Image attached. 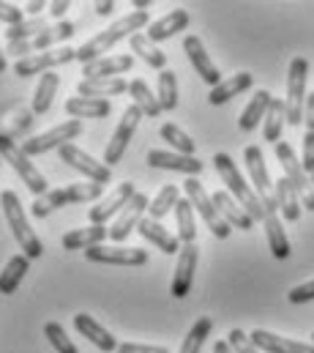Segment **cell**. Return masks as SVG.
<instances>
[{
  "instance_id": "obj_17",
  "label": "cell",
  "mask_w": 314,
  "mask_h": 353,
  "mask_svg": "<svg viewBox=\"0 0 314 353\" xmlns=\"http://www.w3.org/2000/svg\"><path fill=\"white\" fill-rule=\"evenodd\" d=\"M183 52L189 55V63H191L194 72L202 77V83H208L211 88L222 85V72L216 69V63H213L211 55L205 52L200 36H186V39H183Z\"/></svg>"
},
{
  "instance_id": "obj_16",
  "label": "cell",
  "mask_w": 314,
  "mask_h": 353,
  "mask_svg": "<svg viewBox=\"0 0 314 353\" xmlns=\"http://www.w3.org/2000/svg\"><path fill=\"white\" fill-rule=\"evenodd\" d=\"M61 159L72 168V170H77V173H82V176H87L90 181H96V183H109V178H112V170L104 165V162H96L90 154H85L82 148H77V145H63L61 148Z\"/></svg>"
},
{
  "instance_id": "obj_15",
  "label": "cell",
  "mask_w": 314,
  "mask_h": 353,
  "mask_svg": "<svg viewBox=\"0 0 314 353\" xmlns=\"http://www.w3.org/2000/svg\"><path fill=\"white\" fill-rule=\"evenodd\" d=\"M85 258L90 263H104V265H145L148 263V252L140 250V247H93V250H85Z\"/></svg>"
},
{
  "instance_id": "obj_36",
  "label": "cell",
  "mask_w": 314,
  "mask_h": 353,
  "mask_svg": "<svg viewBox=\"0 0 314 353\" xmlns=\"http://www.w3.org/2000/svg\"><path fill=\"white\" fill-rule=\"evenodd\" d=\"M58 85H61V77L52 74V72H47V74L39 77V85L33 90V104H30L33 115H44L52 107V99L58 93Z\"/></svg>"
},
{
  "instance_id": "obj_26",
  "label": "cell",
  "mask_w": 314,
  "mask_h": 353,
  "mask_svg": "<svg viewBox=\"0 0 314 353\" xmlns=\"http://www.w3.org/2000/svg\"><path fill=\"white\" fill-rule=\"evenodd\" d=\"M189 22H191L189 11H186V8H175V11H169L167 17L156 19L154 25H148V33H145V36H148L154 44H156V41H167V39H172L175 33L186 30Z\"/></svg>"
},
{
  "instance_id": "obj_34",
  "label": "cell",
  "mask_w": 314,
  "mask_h": 353,
  "mask_svg": "<svg viewBox=\"0 0 314 353\" xmlns=\"http://www.w3.org/2000/svg\"><path fill=\"white\" fill-rule=\"evenodd\" d=\"M28 268H30V258L28 255H14V258H8V263L6 268L0 271V293L3 296H11V293H17V288H19V282L25 279V274H28Z\"/></svg>"
},
{
  "instance_id": "obj_7",
  "label": "cell",
  "mask_w": 314,
  "mask_h": 353,
  "mask_svg": "<svg viewBox=\"0 0 314 353\" xmlns=\"http://www.w3.org/2000/svg\"><path fill=\"white\" fill-rule=\"evenodd\" d=\"M183 192H186V200L194 205V211L202 216V222L208 225V230L216 236V239H227L230 236V225L224 222V216L219 214V208L213 205V197L205 192V186L197 181V178H189L183 183Z\"/></svg>"
},
{
  "instance_id": "obj_12",
  "label": "cell",
  "mask_w": 314,
  "mask_h": 353,
  "mask_svg": "<svg viewBox=\"0 0 314 353\" xmlns=\"http://www.w3.org/2000/svg\"><path fill=\"white\" fill-rule=\"evenodd\" d=\"M72 61H77V50H72V47H55V50H47V52H39V55H28V58L17 61L14 63V74H19V77L47 74L55 66H66Z\"/></svg>"
},
{
  "instance_id": "obj_13",
  "label": "cell",
  "mask_w": 314,
  "mask_h": 353,
  "mask_svg": "<svg viewBox=\"0 0 314 353\" xmlns=\"http://www.w3.org/2000/svg\"><path fill=\"white\" fill-rule=\"evenodd\" d=\"M74 30H77L74 22H58V25L47 28L44 33H39V36L30 39V41H8V52H11L17 61H22V58H28V52H47L50 47H55V44L72 39Z\"/></svg>"
},
{
  "instance_id": "obj_54",
  "label": "cell",
  "mask_w": 314,
  "mask_h": 353,
  "mask_svg": "<svg viewBox=\"0 0 314 353\" xmlns=\"http://www.w3.org/2000/svg\"><path fill=\"white\" fill-rule=\"evenodd\" d=\"M41 8H47V3H41V0H39V3L33 0V3H28V6H25V11L30 14V19H36V17H41Z\"/></svg>"
},
{
  "instance_id": "obj_42",
  "label": "cell",
  "mask_w": 314,
  "mask_h": 353,
  "mask_svg": "<svg viewBox=\"0 0 314 353\" xmlns=\"http://www.w3.org/2000/svg\"><path fill=\"white\" fill-rule=\"evenodd\" d=\"M211 332H213V321H211L208 315H202V318L189 329V334H186V340H183V345H180L178 353H200L202 345H205V340L211 337Z\"/></svg>"
},
{
  "instance_id": "obj_57",
  "label": "cell",
  "mask_w": 314,
  "mask_h": 353,
  "mask_svg": "<svg viewBox=\"0 0 314 353\" xmlns=\"http://www.w3.org/2000/svg\"><path fill=\"white\" fill-rule=\"evenodd\" d=\"M6 72V58H3V50H0V74Z\"/></svg>"
},
{
  "instance_id": "obj_1",
  "label": "cell",
  "mask_w": 314,
  "mask_h": 353,
  "mask_svg": "<svg viewBox=\"0 0 314 353\" xmlns=\"http://www.w3.org/2000/svg\"><path fill=\"white\" fill-rule=\"evenodd\" d=\"M143 28H148V11H132V14H126L123 19L112 22L107 30H101L98 36H93L90 41H85L77 50V61L82 66H87V63L104 58V52H109L118 41H123L126 36L129 39L137 36V30H143Z\"/></svg>"
},
{
  "instance_id": "obj_20",
  "label": "cell",
  "mask_w": 314,
  "mask_h": 353,
  "mask_svg": "<svg viewBox=\"0 0 314 353\" xmlns=\"http://www.w3.org/2000/svg\"><path fill=\"white\" fill-rule=\"evenodd\" d=\"M145 162L156 170H175V173H186L189 178L200 176L205 162H200L197 157H183V154H169V151H148Z\"/></svg>"
},
{
  "instance_id": "obj_30",
  "label": "cell",
  "mask_w": 314,
  "mask_h": 353,
  "mask_svg": "<svg viewBox=\"0 0 314 353\" xmlns=\"http://www.w3.org/2000/svg\"><path fill=\"white\" fill-rule=\"evenodd\" d=\"M251 85H254V77H251L249 72H238V74H233L230 80H222V85L211 88L208 101H211L213 107H219V104H224V101H230V99L240 96L243 90H249Z\"/></svg>"
},
{
  "instance_id": "obj_8",
  "label": "cell",
  "mask_w": 314,
  "mask_h": 353,
  "mask_svg": "<svg viewBox=\"0 0 314 353\" xmlns=\"http://www.w3.org/2000/svg\"><path fill=\"white\" fill-rule=\"evenodd\" d=\"M276 159H279V165H282V170H284V178H290V183L295 186V192H298V197H301V203H304V208L306 211H314V186H312V178L304 173V165L298 162V157H295V151H293V145L290 143H276Z\"/></svg>"
},
{
  "instance_id": "obj_50",
  "label": "cell",
  "mask_w": 314,
  "mask_h": 353,
  "mask_svg": "<svg viewBox=\"0 0 314 353\" xmlns=\"http://www.w3.org/2000/svg\"><path fill=\"white\" fill-rule=\"evenodd\" d=\"M118 353H169L164 345H140V343H123L118 345Z\"/></svg>"
},
{
  "instance_id": "obj_43",
  "label": "cell",
  "mask_w": 314,
  "mask_h": 353,
  "mask_svg": "<svg viewBox=\"0 0 314 353\" xmlns=\"http://www.w3.org/2000/svg\"><path fill=\"white\" fill-rule=\"evenodd\" d=\"M158 104H161V110L164 112H169V110H175L178 107V77H175V72H169V69H164L161 74H158Z\"/></svg>"
},
{
  "instance_id": "obj_40",
  "label": "cell",
  "mask_w": 314,
  "mask_h": 353,
  "mask_svg": "<svg viewBox=\"0 0 314 353\" xmlns=\"http://www.w3.org/2000/svg\"><path fill=\"white\" fill-rule=\"evenodd\" d=\"M178 200H180V192H178V186H175V183L161 186V189H158V194L151 200V205H148L151 219H156V222H158V219H164L169 211H175Z\"/></svg>"
},
{
  "instance_id": "obj_41",
  "label": "cell",
  "mask_w": 314,
  "mask_h": 353,
  "mask_svg": "<svg viewBox=\"0 0 314 353\" xmlns=\"http://www.w3.org/2000/svg\"><path fill=\"white\" fill-rule=\"evenodd\" d=\"M158 134H161V140H167L172 148H175V154H183V157H194V151H197V143L180 129V126H175V123H164L161 129H158Z\"/></svg>"
},
{
  "instance_id": "obj_55",
  "label": "cell",
  "mask_w": 314,
  "mask_h": 353,
  "mask_svg": "<svg viewBox=\"0 0 314 353\" xmlns=\"http://www.w3.org/2000/svg\"><path fill=\"white\" fill-rule=\"evenodd\" d=\"M213 353H236V351L230 348V343H227V340H219V343L213 345Z\"/></svg>"
},
{
  "instance_id": "obj_60",
  "label": "cell",
  "mask_w": 314,
  "mask_h": 353,
  "mask_svg": "<svg viewBox=\"0 0 314 353\" xmlns=\"http://www.w3.org/2000/svg\"><path fill=\"white\" fill-rule=\"evenodd\" d=\"M312 186H314V176H312Z\"/></svg>"
},
{
  "instance_id": "obj_35",
  "label": "cell",
  "mask_w": 314,
  "mask_h": 353,
  "mask_svg": "<svg viewBox=\"0 0 314 353\" xmlns=\"http://www.w3.org/2000/svg\"><path fill=\"white\" fill-rule=\"evenodd\" d=\"M129 47H132V52H134L137 58H143L151 69H158V72H164V69H167V55L158 50L156 44H154L145 33L132 36V39H129Z\"/></svg>"
},
{
  "instance_id": "obj_11",
  "label": "cell",
  "mask_w": 314,
  "mask_h": 353,
  "mask_svg": "<svg viewBox=\"0 0 314 353\" xmlns=\"http://www.w3.org/2000/svg\"><path fill=\"white\" fill-rule=\"evenodd\" d=\"M79 134H82V121L69 118V121H63L61 126H55V129L39 134V137L25 140V143H22V151H25L28 157H39V154H47V151H52V148L69 145V140H77Z\"/></svg>"
},
{
  "instance_id": "obj_27",
  "label": "cell",
  "mask_w": 314,
  "mask_h": 353,
  "mask_svg": "<svg viewBox=\"0 0 314 353\" xmlns=\"http://www.w3.org/2000/svg\"><path fill=\"white\" fill-rule=\"evenodd\" d=\"M213 205L219 208V214L224 216V222L230 228H238V230H251L254 228V219L243 211V205L230 192H213Z\"/></svg>"
},
{
  "instance_id": "obj_44",
  "label": "cell",
  "mask_w": 314,
  "mask_h": 353,
  "mask_svg": "<svg viewBox=\"0 0 314 353\" xmlns=\"http://www.w3.org/2000/svg\"><path fill=\"white\" fill-rule=\"evenodd\" d=\"M44 30H47L44 17H36V19H25V22H19V25L8 28V30H6V39H8V41H30V39H36V36L44 33Z\"/></svg>"
},
{
  "instance_id": "obj_9",
  "label": "cell",
  "mask_w": 314,
  "mask_h": 353,
  "mask_svg": "<svg viewBox=\"0 0 314 353\" xmlns=\"http://www.w3.org/2000/svg\"><path fill=\"white\" fill-rule=\"evenodd\" d=\"M243 159H246L251 183H254V192H257V197H260L262 205H265V214H276L279 205H276V194H273V183H271V176H268V168H265L262 148H260V145H249V148L243 151Z\"/></svg>"
},
{
  "instance_id": "obj_2",
  "label": "cell",
  "mask_w": 314,
  "mask_h": 353,
  "mask_svg": "<svg viewBox=\"0 0 314 353\" xmlns=\"http://www.w3.org/2000/svg\"><path fill=\"white\" fill-rule=\"evenodd\" d=\"M213 168H216L219 178L227 183L230 194L243 205V211H246L254 222H265V216H268V214H265V205H262V200L257 197V192L246 183V178L240 176V170L236 168L233 157H230V154H216V157H213Z\"/></svg>"
},
{
  "instance_id": "obj_33",
  "label": "cell",
  "mask_w": 314,
  "mask_h": 353,
  "mask_svg": "<svg viewBox=\"0 0 314 353\" xmlns=\"http://www.w3.org/2000/svg\"><path fill=\"white\" fill-rule=\"evenodd\" d=\"M109 110H112L109 99H82V96H72L66 101V112L74 121H82V118H107Z\"/></svg>"
},
{
  "instance_id": "obj_39",
  "label": "cell",
  "mask_w": 314,
  "mask_h": 353,
  "mask_svg": "<svg viewBox=\"0 0 314 353\" xmlns=\"http://www.w3.org/2000/svg\"><path fill=\"white\" fill-rule=\"evenodd\" d=\"M175 222H178V239L180 244L197 241V222H194V205L189 200H178L175 205Z\"/></svg>"
},
{
  "instance_id": "obj_46",
  "label": "cell",
  "mask_w": 314,
  "mask_h": 353,
  "mask_svg": "<svg viewBox=\"0 0 314 353\" xmlns=\"http://www.w3.org/2000/svg\"><path fill=\"white\" fill-rule=\"evenodd\" d=\"M227 343H230V348H233L236 353H262L254 343H251V337L243 334L240 329H233V332L227 334Z\"/></svg>"
},
{
  "instance_id": "obj_59",
  "label": "cell",
  "mask_w": 314,
  "mask_h": 353,
  "mask_svg": "<svg viewBox=\"0 0 314 353\" xmlns=\"http://www.w3.org/2000/svg\"><path fill=\"white\" fill-rule=\"evenodd\" d=\"M312 345H314V334H312Z\"/></svg>"
},
{
  "instance_id": "obj_14",
  "label": "cell",
  "mask_w": 314,
  "mask_h": 353,
  "mask_svg": "<svg viewBox=\"0 0 314 353\" xmlns=\"http://www.w3.org/2000/svg\"><path fill=\"white\" fill-rule=\"evenodd\" d=\"M148 205H151V200H148V194H143V192H137L132 200H129V205L115 216V222H112V228H109V241H115V244H123L129 236H132V230L134 228H140V222L145 219L143 214L148 211Z\"/></svg>"
},
{
  "instance_id": "obj_56",
  "label": "cell",
  "mask_w": 314,
  "mask_h": 353,
  "mask_svg": "<svg viewBox=\"0 0 314 353\" xmlns=\"http://www.w3.org/2000/svg\"><path fill=\"white\" fill-rule=\"evenodd\" d=\"M151 6H154L151 0H134V8H137V11H148Z\"/></svg>"
},
{
  "instance_id": "obj_32",
  "label": "cell",
  "mask_w": 314,
  "mask_h": 353,
  "mask_svg": "<svg viewBox=\"0 0 314 353\" xmlns=\"http://www.w3.org/2000/svg\"><path fill=\"white\" fill-rule=\"evenodd\" d=\"M262 225H265V236H268V247H271L273 258H276V261H287L293 250H290V239H287V233H284V225H282V219H279V211H276V214H268Z\"/></svg>"
},
{
  "instance_id": "obj_22",
  "label": "cell",
  "mask_w": 314,
  "mask_h": 353,
  "mask_svg": "<svg viewBox=\"0 0 314 353\" xmlns=\"http://www.w3.org/2000/svg\"><path fill=\"white\" fill-rule=\"evenodd\" d=\"M249 337H251V343L262 353H314V345H309V343L279 337V334H273L268 329H254Z\"/></svg>"
},
{
  "instance_id": "obj_38",
  "label": "cell",
  "mask_w": 314,
  "mask_h": 353,
  "mask_svg": "<svg viewBox=\"0 0 314 353\" xmlns=\"http://www.w3.org/2000/svg\"><path fill=\"white\" fill-rule=\"evenodd\" d=\"M284 121H287V112H284V99H273L271 107H268V115H265V126H262V137L268 143H282V129H284Z\"/></svg>"
},
{
  "instance_id": "obj_5",
  "label": "cell",
  "mask_w": 314,
  "mask_h": 353,
  "mask_svg": "<svg viewBox=\"0 0 314 353\" xmlns=\"http://www.w3.org/2000/svg\"><path fill=\"white\" fill-rule=\"evenodd\" d=\"M0 159L8 162L17 176L22 178V183L36 194V197H44L47 194V178L36 170V165L30 162V157L22 151V145H17L8 134H0Z\"/></svg>"
},
{
  "instance_id": "obj_48",
  "label": "cell",
  "mask_w": 314,
  "mask_h": 353,
  "mask_svg": "<svg viewBox=\"0 0 314 353\" xmlns=\"http://www.w3.org/2000/svg\"><path fill=\"white\" fill-rule=\"evenodd\" d=\"M22 8L19 6H14V3H0V22H6L8 28H14V25H19V22H25L22 19Z\"/></svg>"
},
{
  "instance_id": "obj_28",
  "label": "cell",
  "mask_w": 314,
  "mask_h": 353,
  "mask_svg": "<svg viewBox=\"0 0 314 353\" xmlns=\"http://www.w3.org/2000/svg\"><path fill=\"white\" fill-rule=\"evenodd\" d=\"M273 194H276V205H279V211H282V216L287 219V222H298L301 219V197H298V192H295V186L290 183V178H279L276 183H273Z\"/></svg>"
},
{
  "instance_id": "obj_58",
  "label": "cell",
  "mask_w": 314,
  "mask_h": 353,
  "mask_svg": "<svg viewBox=\"0 0 314 353\" xmlns=\"http://www.w3.org/2000/svg\"><path fill=\"white\" fill-rule=\"evenodd\" d=\"M0 165H3V159H0ZM0 194H3V192H0Z\"/></svg>"
},
{
  "instance_id": "obj_10",
  "label": "cell",
  "mask_w": 314,
  "mask_h": 353,
  "mask_svg": "<svg viewBox=\"0 0 314 353\" xmlns=\"http://www.w3.org/2000/svg\"><path fill=\"white\" fill-rule=\"evenodd\" d=\"M140 121H143V110H140L137 104H129V107L123 110V118H121V123H118L112 140H109L107 148H104V165H107V168H112V165H118V162L123 159V154H126V148H129V143H132V137H134Z\"/></svg>"
},
{
  "instance_id": "obj_4",
  "label": "cell",
  "mask_w": 314,
  "mask_h": 353,
  "mask_svg": "<svg viewBox=\"0 0 314 353\" xmlns=\"http://www.w3.org/2000/svg\"><path fill=\"white\" fill-rule=\"evenodd\" d=\"M0 205H3V214H6V222L11 228V236L17 239L22 255H28L30 261L41 258L44 255V244L39 241V236L33 233V228L28 225V216H25V208L17 197V192H3L0 194Z\"/></svg>"
},
{
  "instance_id": "obj_24",
  "label": "cell",
  "mask_w": 314,
  "mask_h": 353,
  "mask_svg": "<svg viewBox=\"0 0 314 353\" xmlns=\"http://www.w3.org/2000/svg\"><path fill=\"white\" fill-rule=\"evenodd\" d=\"M140 236L148 241V244H154L156 250H161L164 255H180V250H183V244H180V239L178 236H172L161 222H156V219H143L140 222Z\"/></svg>"
},
{
  "instance_id": "obj_6",
  "label": "cell",
  "mask_w": 314,
  "mask_h": 353,
  "mask_svg": "<svg viewBox=\"0 0 314 353\" xmlns=\"http://www.w3.org/2000/svg\"><path fill=\"white\" fill-rule=\"evenodd\" d=\"M306 77H309V61L306 58H293L290 63V74H287V99H284V112H287V123L298 126L304 121V110H306Z\"/></svg>"
},
{
  "instance_id": "obj_18",
  "label": "cell",
  "mask_w": 314,
  "mask_h": 353,
  "mask_svg": "<svg viewBox=\"0 0 314 353\" xmlns=\"http://www.w3.org/2000/svg\"><path fill=\"white\" fill-rule=\"evenodd\" d=\"M134 194H137L134 183H132V181H123L115 192H109L98 205L90 208V225H107V219L118 216V214L129 205V200H132Z\"/></svg>"
},
{
  "instance_id": "obj_53",
  "label": "cell",
  "mask_w": 314,
  "mask_h": 353,
  "mask_svg": "<svg viewBox=\"0 0 314 353\" xmlns=\"http://www.w3.org/2000/svg\"><path fill=\"white\" fill-rule=\"evenodd\" d=\"M93 8H96V14H98V17H109V14L115 11V3H112V0H98Z\"/></svg>"
},
{
  "instance_id": "obj_3",
  "label": "cell",
  "mask_w": 314,
  "mask_h": 353,
  "mask_svg": "<svg viewBox=\"0 0 314 353\" xmlns=\"http://www.w3.org/2000/svg\"><path fill=\"white\" fill-rule=\"evenodd\" d=\"M104 194V183H96V181H85V183H69L63 189H55V192H47L44 197H36L33 205H30V214L36 219H44L50 216L52 211L63 208V205H74V203H90V200H98Z\"/></svg>"
},
{
  "instance_id": "obj_45",
  "label": "cell",
  "mask_w": 314,
  "mask_h": 353,
  "mask_svg": "<svg viewBox=\"0 0 314 353\" xmlns=\"http://www.w3.org/2000/svg\"><path fill=\"white\" fill-rule=\"evenodd\" d=\"M44 337L50 340V345H52L58 353H79L77 345L69 340L66 329H63L58 321H47V323H44Z\"/></svg>"
},
{
  "instance_id": "obj_52",
  "label": "cell",
  "mask_w": 314,
  "mask_h": 353,
  "mask_svg": "<svg viewBox=\"0 0 314 353\" xmlns=\"http://www.w3.org/2000/svg\"><path fill=\"white\" fill-rule=\"evenodd\" d=\"M69 8H72V3H69V0H55V3H50V14H52L55 19H61Z\"/></svg>"
},
{
  "instance_id": "obj_51",
  "label": "cell",
  "mask_w": 314,
  "mask_h": 353,
  "mask_svg": "<svg viewBox=\"0 0 314 353\" xmlns=\"http://www.w3.org/2000/svg\"><path fill=\"white\" fill-rule=\"evenodd\" d=\"M304 121H306V129L314 132V90L306 96V110H304Z\"/></svg>"
},
{
  "instance_id": "obj_25",
  "label": "cell",
  "mask_w": 314,
  "mask_h": 353,
  "mask_svg": "<svg viewBox=\"0 0 314 353\" xmlns=\"http://www.w3.org/2000/svg\"><path fill=\"white\" fill-rule=\"evenodd\" d=\"M107 239H109V228H104V225H87V228L69 230L61 239V247L69 250V252H74V250H93V247H101Z\"/></svg>"
},
{
  "instance_id": "obj_19",
  "label": "cell",
  "mask_w": 314,
  "mask_h": 353,
  "mask_svg": "<svg viewBox=\"0 0 314 353\" xmlns=\"http://www.w3.org/2000/svg\"><path fill=\"white\" fill-rule=\"evenodd\" d=\"M197 244H183L180 255H178V265H175V276L169 285V293L175 299H186L191 293V282H194V271H197Z\"/></svg>"
},
{
  "instance_id": "obj_21",
  "label": "cell",
  "mask_w": 314,
  "mask_h": 353,
  "mask_svg": "<svg viewBox=\"0 0 314 353\" xmlns=\"http://www.w3.org/2000/svg\"><path fill=\"white\" fill-rule=\"evenodd\" d=\"M132 66H134V55H107V58H98L82 66V74L85 80H112V77L132 72Z\"/></svg>"
},
{
  "instance_id": "obj_31",
  "label": "cell",
  "mask_w": 314,
  "mask_h": 353,
  "mask_svg": "<svg viewBox=\"0 0 314 353\" xmlns=\"http://www.w3.org/2000/svg\"><path fill=\"white\" fill-rule=\"evenodd\" d=\"M271 101H273V96H271L268 90H257V93L251 96L249 107H246V110L240 112V118H238L240 132H254V129H257V123H260V121H265Z\"/></svg>"
},
{
  "instance_id": "obj_29",
  "label": "cell",
  "mask_w": 314,
  "mask_h": 353,
  "mask_svg": "<svg viewBox=\"0 0 314 353\" xmlns=\"http://www.w3.org/2000/svg\"><path fill=\"white\" fill-rule=\"evenodd\" d=\"M129 90V83L123 77H112V80H79L77 96L82 99H107V96H121Z\"/></svg>"
},
{
  "instance_id": "obj_49",
  "label": "cell",
  "mask_w": 314,
  "mask_h": 353,
  "mask_svg": "<svg viewBox=\"0 0 314 353\" xmlns=\"http://www.w3.org/2000/svg\"><path fill=\"white\" fill-rule=\"evenodd\" d=\"M301 165H304V173L312 178L314 176V132H306V137H304V159H301Z\"/></svg>"
},
{
  "instance_id": "obj_37",
  "label": "cell",
  "mask_w": 314,
  "mask_h": 353,
  "mask_svg": "<svg viewBox=\"0 0 314 353\" xmlns=\"http://www.w3.org/2000/svg\"><path fill=\"white\" fill-rule=\"evenodd\" d=\"M129 96H132V101L143 110V115H148V118H156V115L164 112L161 104H158V96H154V90L148 88L145 80H132V83H129Z\"/></svg>"
},
{
  "instance_id": "obj_47",
  "label": "cell",
  "mask_w": 314,
  "mask_h": 353,
  "mask_svg": "<svg viewBox=\"0 0 314 353\" xmlns=\"http://www.w3.org/2000/svg\"><path fill=\"white\" fill-rule=\"evenodd\" d=\"M287 301H290V304H306V301H314V279L304 282V285H295V288L287 293Z\"/></svg>"
},
{
  "instance_id": "obj_23",
  "label": "cell",
  "mask_w": 314,
  "mask_h": 353,
  "mask_svg": "<svg viewBox=\"0 0 314 353\" xmlns=\"http://www.w3.org/2000/svg\"><path fill=\"white\" fill-rule=\"evenodd\" d=\"M74 329H77L79 334L87 340V343H93L98 351L104 353H112L118 351V340L93 318V315H87V312H79V315H74Z\"/></svg>"
}]
</instances>
